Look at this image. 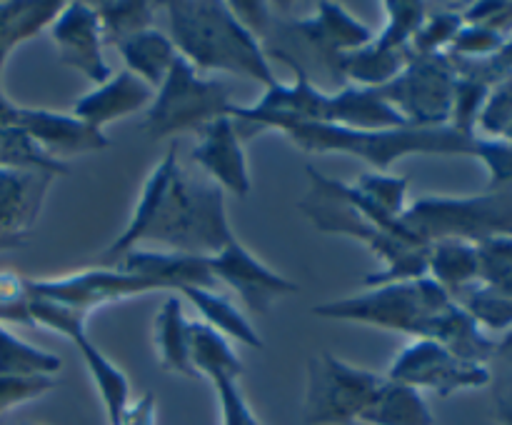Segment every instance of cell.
<instances>
[{"label": "cell", "instance_id": "ffe728a7", "mask_svg": "<svg viewBox=\"0 0 512 425\" xmlns=\"http://www.w3.org/2000/svg\"><path fill=\"white\" fill-rule=\"evenodd\" d=\"M153 98L155 90L148 83L135 78L130 70H123L118 75H110V80H105L103 85H95L90 93L75 100L73 115L93 125V128L103 130V125L143 110L145 105L153 103Z\"/></svg>", "mask_w": 512, "mask_h": 425}, {"label": "cell", "instance_id": "83f0119b", "mask_svg": "<svg viewBox=\"0 0 512 425\" xmlns=\"http://www.w3.org/2000/svg\"><path fill=\"white\" fill-rule=\"evenodd\" d=\"M190 363L198 378H208L210 383L220 378H240L243 360L235 355L233 345L225 335L205 325L203 320H190Z\"/></svg>", "mask_w": 512, "mask_h": 425}, {"label": "cell", "instance_id": "277c9868", "mask_svg": "<svg viewBox=\"0 0 512 425\" xmlns=\"http://www.w3.org/2000/svg\"><path fill=\"white\" fill-rule=\"evenodd\" d=\"M373 38V28L353 18L345 5L323 0L308 18H280L273 10L258 43L268 60L275 58L295 75H305L315 88L335 93L348 85L340 73L343 55Z\"/></svg>", "mask_w": 512, "mask_h": 425}, {"label": "cell", "instance_id": "2e32d148", "mask_svg": "<svg viewBox=\"0 0 512 425\" xmlns=\"http://www.w3.org/2000/svg\"><path fill=\"white\" fill-rule=\"evenodd\" d=\"M193 160L213 183H218L223 190H230L238 198H245L253 188L243 138L235 130L230 115H223L200 130L198 143L193 148Z\"/></svg>", "mask_w": 512, "mask_h": 425}, {"label": "cell", "instance_id": "f35d334b", "mask_svg": "<svg viewBox=\"0 0 512 425\" xmlns=\"http://www.w3.org/2000/svg\"><path fill=\"white\" fill-rule=\"evenodd\" d=\"M512 125V73H505L490 90L483 110H480L478 128L475 133H483L480 138L500 140L503 133Z\"/></svg>", "mask_w": 512, "mask_h": 425}, {"label": "cell", "instance_id": "ee69618b", "mask_svg": "<svg viewBox=\"0 0 512 425\" xmlns=\"http://www.w3.org/2000/svg\"><path fill=\"white\" fill-rule=\"evenodd\" d=\"M3 70L5 63H0V130L13 128V125H18L20 118V105H15L3 90Z\"/></svg>", "mask_w": 512, "mask_h": 425}, {"label": "cell", "instance_id": "6da1fadb", "mask_svg": "<svg viewBox=\"0 0 512 425\" xmlns=\"http://www.w3.org/2000/svg\"><path fill=\"white\" fill-rule=\"evenodd\" d=\"M225 190L210 178H193L178 165L170 145L145 178L128 225L105 250V265H115L143 240H155L173 253L218 255L233 240Z\"/></svg>", "mask_w": 512, "mask_h": 425}, {"label": "cell", "instance_id": "8d00e7d4", "mask_svg": "<svg viewBox=\"0 0 512 425\" xmlns=\"http://www.w3.org/2000/svg\"><path fill=\"white\" fill-rule=\"evenodd\" d=\"M480 285L512 298V238H493L478 245Z\"/></svg>", "mask_w": 512, "mask_h": 425}, {"label": "cell", "instance_id": "9a60e30c", "mask_svg": "<svg viewBox=\"0 0 512 425\" xmlns=\"http://www.w3.org/2000/svg\"><path fill=\"white\" fill-rule=\"evenodd\" d=\"M48 33L58 48L60 63L78 70L93 85H103L105 80H110L113 70L103 55V30H100L93 5L80 3V0L63 3V10L50 23Z\"/></svg>", "mask_w": 512, "mask_h": 425}, {"label": "cell", "instance_id": "f1b7e54d", "mask_svg": "<svg viewBox=\"0 0 512 425\" xmlns=\"http://www.w3.org/2000/svg\"><path fill=\"white\" fill-rule=\"evenodd\" d=\"M408 63V50H395L388 45L370 40L363 48L345 53L340 60V73L345 83L358 88H383Z\"/></svg>", "mask_w": 512, "mask_h": 425}, {"label": "cell", "instance_id": "7a4b0ae2", "mask_svg": "<svg viewBox=\"0 0 512 425\" xmlns=\"http://www.w3.org/2000/svg\"><path fill=\"white\" fill-rule=\"evenodd\" d=\"M235 130L243 140L275 130L285 135L303 153H345L373 165L375 173L388 168L408 155H468L483 160L490 148L488 138L463 135L450 125L440 128H390V130H355L343 125L308 123V120L283 118V115H230Z\"/></svg>", "mask_w": 512, "mask_h": 425}, {"label": "cell", "instance_id": "7bdbcfd3", "mask_svg": "<svg viewBox=\"0 0 512 425\" xmlns=\"http://www.w3.org/2000/svg\"><path fill=\"white\" fill-rule=\"evenodd\" d=\"M123 425H155V398L145 393L135 403H130L128 415H125Z\"/></svg>", "mask_w": 512, "mask_h": 425}, {"label": "cell", "instance_id": "ba28073f", "mask_svg": "<svg viewBox=\"0 0 512 425\" xmlns=\"http://www.w3.org/2000/svg\"><path fill=\"white\" fill-rule=\"evenodd\" d=\"M400 225L423 240H465L480 245L493 238H512V190H485L468 198L428 195L408 203Z\"/></svg>", "mask_w": 512, "mask_h": 425}, {"label": "cell", "instance_id": "8fae6325", "mask_svg": "<svg viewBox=\"0 0 512 425\" xmlns=\"http://www.w3.org/2000/svg\"><path fill=\"white\" fill-rule=\"evenodd\" d=\"M455 68L448 53L415 55L390 83L378 88L385 103L413 128H440L450 123Z\"/></svg>", "mask_w": 512, "mask_h": 425}, {"label": "cell", "instance_id": "d4e9b609", "mask_svg": "<svg viewBox=\"0 0 512 425\" xmlns=\"http://www.w3.org/2000/svg\"><path fill=\"white\" fill-rule=\"evenodd\" d=\"M428 278L458 298L480 280L478 245L465 240H438L428 250Z\"/></svg>", "mask_w": 512, "mask_h": 425}, {"label": "cell", "instance_id": "d590c367", "mask_svg": "<svg viewBox=\"0 0 512 425\" xmlns=\"http://www.w3.org/2000/svg\"><path fill=\"white\" fill-rule=\"evenodd\" d=\"M30 323L38 325V328L55 330L58 335L68 338L73 343L75 338L85 335V320H88V313L73 308V305L58 303V300L50 298H38V295H30Z\"/></svg>", "mask_w": 512, "mask_h": 425}, {"label": "cell", "instance_id": "5bb4252c", "mask_svg": "<svg viewBox=\"0 0 512 425\" xmlns=\"http://www.w3.org/2000/svg\"><path fill=\"white\" fill-rule=\"evenodd\" d=\"M208 260L210 273L218 280L220 288L228 285L230 290H235L250 313L268 315L280 298L295 295L300 290L298 283L255 258L238 238L230 240L218 255H210Z\"/></svg>", "mask_w": 512, "mask_h": 425}, {"label": "cell", "instance_id": "f6af8a7d", "mask_svg": "<svg viewBox=\"0 0 512 425\" xmlns=\"http://www.w3.org/2000/svg\"><path fill=\"white\" fill-rule=\"evenodd\" d=\"M490 60H493V65L503 75L505 73H512V35H510L508 40H505V45L498 50V55H493V58H490Z\"/></svg>", "mask_w": 512, "mask_h": 425}, {"label": "cell", "instance_id": "60d3db41", "mask_svg": "<svg viewBox=\"0 0 512 425\" xmlns=\"http://www.w3.org/2000/svg\"><path fill=\"white\" fill-rule=\"evenodd\" d=\"M215 393H218L220 403V420L223 425H263L253 408L245 400L243 390H240L238 378H220L213 383Z\"/></svg>", "mask_w": 512, "mask_h": 425}, {"label": "cell", "instance_id": "52a82bcc", "mask_svg": "<svg viewBox=\"0 0 512 425\" xmlns=\"http://www.w3.org/2000/svg\"><path fill=\"white\" fill-rule=\"evenodd\" d=\"M453 303V295L425 275V278L378 285L363 295L313 305V315L325 320L373 325L380 330L413 335L415 340H435L440 323Z\"/></svg>", "mask_w": 512, "mask_h": 425}, {"label": "cell", "instance_id": "3957f363", "mask_svg": "<svg viewBox=\"0 0 512 425\" xmlns=\"http://www.w3.org/2000/svg\"><path fill=\"white\" fill-rule=\"evenodd\" d=\"M305 170H308L310 190L298 203L305 218L320 233L360 240L383 258L385 270L370 273L363 280L368 288L428 275L430 245L410 235L398 218H390L388 213L375 208L363 193H358L353 183L328 178L313 165H308Z\"/></svg>", "mask_w": 512, "mask_h": 425}, {"label": "cell", "instance_id": "f546056e", "mask_svg": "<svg viewBox=\"0 0 512 425\" xmlns=\"http://www.w3.org/2000/svg\"><path fill=\"white\" fill-rule=\"evenodd\" d=\"M63 360L43 348L25 343L0 323V375L5 378H55Z\"/></svg>", "mask_w": 512, "mask_h": 425}, {"label": "cell", "instance_id": "bcb514c9", "mask_svg": "<svg viewBox=\"0 0 512 425\" xmlns=\"http://www.w3.org/2000/svg\"><path fill=\"white\" fill-rule=\"evenodd\" d=\"M25 243H28V235H10V238H0V253L23 248Z\"/></svg>", "mask_w": 512, "mask_h": 425}, {"label": "cell", "instance_id": "44dd1931", "mask_svg": "<svg viewBox=\"0 0 512 425\" xmlns=\"http://www.w3.org/2000/svg\"><path fill=\"white\" fill-rule=\"evenodd\" d=\"M73 345L78 348L80 358H83L85 368H88L90 378H93L95 388H98L100 400H103L105 418L108 425H123L125 415L130 410V380L93 340L88 338V333L80 335L73 340Z\"/></svg>", "mask_w": 512, "mask_h": 425}, {"label": "cell", "instance_id": "e575fe53", "mask_svg": "<svg viewBox=\"0 0 512 425\" xmlns=\"http://www.w3.org/2000/svg\"><path fill=\"white\" fill-rule=\"evenodd\" d=\"M353 185L358 188V193H363L375 208L388 213L390 218H400L405 213V208H408V175H390L368 170Z\"/></svg>", "mask_w": 512, "mask_h": 425}, {"label": "cell", "instance_id": "603a6c76", "mask_svg": "<svg viewBox=\"0 0 512 425\" xmlns=\"http://www.w3.org/2000/svg\"><path fill=\"white\" fill-rule=\"evenodd\" d=\"M63 10L60 0H8L0 3V63L25 40L50 28Z\"/></svg>", "mask_w": 512, "mask_h": 425}, {"label": "cell", "instance_id": "ac0fdd59", "mask_svg": "<svg viewBox=\"0 0 512 425\" xmlns=\"http://www.w3.org/2000/svg\"><path fill=\"white\" fill-rule=\"evenodd\" d=\"M210 255L173 253V250H130L115 263V268L155 280L165 290H178L183 285L203 290H220V283L210 273Z\"/></svg>", "mask_w": 512, "mask_h": 425}, {"label": "cell", "instance_id": "74e56055", "mask_svg": "<svg viewBox=\"0 0 512 425\" xmlns=\"http://www.w3.org/2000/svg\"><path fill=\"white\" fill-rule=\"evenodd\" d=\"M463 28V13L455 10H438V13L425 15L423 25L410 40L408 50L415 55H435L445 53L455 40L458 30Z\"/></svg>", "mask_w": 512, "mask_h": 425}, {"label": "cell", "instance_id": "e0dca14e", "mask_svg": "<svg viewBox=\"0 0 512 425\" xmlns=\"http://www.w3.org/2000/svg\"><path fill=\"white\" fill-rule=\"evenodd\" d=\"M18 128H23L55 160H63V155L100 153V150L110 148V138L103 130L75 118L73 113L20 108Z\"/></svg>", "mask_w": 512, "mask_h": 425}, {"label": "cell", "instance_id": "4316f807", "mask_svg": "<svg viewBox=\"0 0 512 425\" xmlns=\"http://www.w3.org/2000/svg\"><path fill=\"white\" fill-rule=\"evenodd\" d=\"M178 293L183 295L185 300H190L195 310L203 315V323L210 325L213 330H218L225 338H233L238 343L248 345V348L263 350V338L255 333V328L250 325V320L245 318L243 310L238 305L230 303L225 295H220L218 290H203L193 288V285H183L178 288Z\"/></svg>", "mask_w": 512, "mask_h": 425}, {"label": "cell", "instance_id": "cb8c5ba5", "mask_svg": "<svg viewBox=\"0 0 512 425\" xmlns=\"http://www.w3.org/2000/svg\"><path fill=\"white\" fill-rule=\"evenodd\" d=\"M358 425H435V418L420 390L385 375V385L360 415Z\"/></svg>", "mask_w": 512, "mask_h": 425}, {"label": "cell", "instance_id": "1f68e13d", "mask_svg": "<svg viewBox=\"0 0 512 425\" xmlns=\"http://www.w3.org/2000/svg\"><path fill=\"white\" fill-rule=\"evenodd\" d=\"M0 170H48L60 178L70 173V165L50 158L23 128L13 125L0 130Z\"/></svg>", "mask_w": 512, "mask_h": 425}, {"label": "cell", "instance_id": "8992f818", "mask_svg": "<svg viewBox=\"0 0 512 425\" xmlns=\"http://www.w3.org/2000/svg\"><path fill=\"white\" fill-rule=\"evenodd\" d=\"M230 115H283L308 123L343 125L355 130L405 128V120L390 108L378 88L345 85L335 93L315 88L305 75H295L290 85L275 83L253 105H230Z\"/></svg>", "mask_w": 512, "mask_h": 425}, {"label": "cell", "instance_id": "7402d4cb", "mask_svg": "<svg viewBox=\"0 0 512 425\" xmlns=\"http://www.w3.org/2000/svg\"><path fill=\"white\" fill-rule=\"evenodd\" d=\"M190 320H185L183 300L168 295L155 315V353H158L163 370L183 378H198L190 363Z\"/></svg>", "mask_w": 512, "mask_h": 425}, {"label": "cell", "instance_id": "d6986e66", "mask_svg": "<svg viewBox=\"0 0 512 425\" xmlns=\"http://www.w3.org/2000/svg\"><path fill=\"white\" fill-rule=\"evenodd\" d=\"M55 178L48 170H0V238L30 233Z\"/></svg>", "mask_w": 512, "mask_h": 425}, {"label": "cell", "instance_id": "4fadbf2b", "mask_svg": "<svg viewBox=\"0 0 512 425\" xmlns=\"http://www.w3.org/2000/svg\"><path fill=\"white\" fill-rule=\"evenodd\" d=\"M28 290L30 295L73 305V308L90 315L100 305L120 303V300L138 298V295L165 288L155 280L143 278V275L108 265V268L78 270V273L63 275V278H28Z\"/></svg>", "mask_w": 512, "mask_h": 425}, {"label": "cell", "instance_id": "d6a6232c", "mask_svg": "<svg viewBox=\"0 0 512 425\" xmlns=\"http://www.w3.org/2000/svg\"><path fill=\"white\" fill-rule=\"evenodd\" d=\"M460 305L475 318L485 333H510L512 330V298L500 295L485 285L475 283L458 295Z\"/></svg>", "mask_w": 512, "mask_h": 425}, {"label": "cell", "instance_id": "b9f144b4", "mask_svg": "<svg viewBox=\"0 0 512 425\" xmlns=\"http://www.w3.org/2000/svg\"><path fill=\"white\" fill-rule=\"evenodd\" d=\"M55 378H5L0 375V418L15 405L30 403L55 388Z\"/></svg>", "mask_w": 512, "mask_h": 425}, {"label": "cell", "instance_id": "4dcf8cb0", "mask_svg": "<svg viewBox=\"0 0 512 425\" xmlns=\"http://www.w3.org/2000/svg\"><path fill=\"white\" fill-rule=\"evenodd\" d=\"M105 45H118L133 35L155 28L153 3L145 0H103L93 5Z\"/></svg>", "mask_w": 512, "mask_h": 425}, {"label": "cell", "instance_id": "836d02e7", "mask_svg": "<svg viewBox=\"0 0 512 425\" xmlns=\"http://www.w3.org/2000/svg\"><path fill=\"white\" fill-rule=\"evenodd\" d=\"M383 8L388 15V23L380 30V35H375V40L388 45V48L408 50L410 40L428 15V5L420 3V0H385Z\"/></svg>", "mask_w": 512, "mask_h": 425}, {"label": "cell", "instance_id": "9c48e42d", "mask_svg": "<svg viewBox=\"0 0 512 425\" xmlns=\"http://www.w3.org/2000/svg\"><path fill=\"white\" fill-rule=\"evenodd\" d=\"M230 90L223 80L200 78L185 58H175L163 85L155 90L143 130L150 140L180 133H200L208 123L230 115Z\"/></svg>", "mask_w": 512, "mask_h": 425}, {"label": "cell", "instance_id": "484cf974", "mask_svg": "<svg viewBox=\"0 0 512 425\" xmlns=\"http://www.w3.org/2000/svg\"><path fill=\"white\" fill-rule=\"evenodd\" d=\"M115 50L125 60L130 73L143 80V83H148L150 88L163 85L170 65L178 58V50H175L170 35L160 33L158 28L145 30V33L123 40V43L115 45Z\"/></svg>", "mask_w": 512, "mask_h": 425}, {"label": "cell", "instance_id": "30bf717a", "mask_svg": "<svg viewBox=\"0 0 512 425\" xmlns=\"http://www.w3.org/2000/svg\"><path fill=\"white\" fill-rule=\"evenodd\" d=\"M383 385L385 373L350 365L333 353L313 355L305 385V423L358 425Z\"/></svg>", "mask_w": 512, "mask_h": 425}, {"label": "cell", "instance_id": "ab89813d", "mask_svg": "<svg viewBox=\"0 0 512 425\" xmlns=\"http://www.w3.org/2000/svg\"><path fill=\"white\" fill-rule=\"evenodd\" d=\"M28 278L13 270H0V323H30Z\"/></svg>", "mask_w": 512, "mask_h": 425}, {"label": "cell", "instance_id": "7c38bea8", "mask_svg": "<svg viewBox=\"0 0 512 425\" xmlns=\"http://www.w3.org/2000/svg\"><path fill=\"white\" fill-rule=\"evenodd\" d=\"M385 375L395 383L410 385L420 393L430 390L440 398H448L458 390L483 388L493 378L485 363H470L450 353L445 345L423 338L405 345Z\"/></svg>", "mask_w": 512, "mask_h": 425}, {"label": "cell", "instance_id": "5b68a950", "mask_svg": "<svg viewBox=\"0 0 512 425\" xmlns=\"http://www.w3.org/2000/svg\"><path fill=\"white\" fill-rule=\"evenodd\" d=\"M168 8L170 40L180 58L198 73H223L250 78L265 90L278 83L258 38L235 18L223 0H173Z\"/></svg>", "mask_w": 512, "mask_h": 425}]
</instances>
